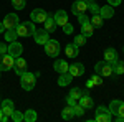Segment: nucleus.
<instances>
[{
	"mask_svg": "<svg viewBox=\"0 0 124 122\" xmlns=\"http://www.w3.org/2000/svg\"><path fill=\"white\" fill-rule=\"evenodd\" d=\"M73 109H75V115H78V117H81V115H85V112H86V109H85V107H83V106H81L79 102H78L76 106L73 107Z\"/></svg>",
	"mask_w": 124,
	"mask_h": 122,
	"instance_id": "f704fd0d",
	"label": "nucleus"
},
{
	"mask_svg": "<svg viewBox=\"0 0 124 122\" xmlns=\"http://www.w3.org/2000/svg\"><path fill=\"white\" fill-rule=\"evenodd\" d=\"M83 94H85V93H83L79 87H73V89L70 91V97H75L76 101H79V97H81Z\"/></svg>",
	"mask_w": 124,
	"mask_h": 122,
	"instance_id": "7c9ffc66",
	"label": "nucleus"
},
{
	"mask_svg": "<svg viewBox=\"0 0 124 122\" xmlns=\"http://www.w3.org/2000/svg\"><path fill=\"white\" fill-rule=\"evenodd\" d=\"M13 63H15V58L5 53V55H0V71H7V69H12L13 68Z\"/></svg>",
	"mask_w": 124,
	"mask_h": 122,
	"instance_id": "423d86ee",
	"label": "nucleus"
},
{
	"mask_svg": "<svg viewBox=\"0 0 124 122\" xmlns=\"http://www.w3.org/2000/svg\"><path fill=\"white\" fill-rule=\"evenodd\" d=\"M13 71L18 76H22L23 73H27V61L23 58H15V63H13Z\"/></svg>",
	"mask_w": 124,
	"mask_h": 122,
	"instance_id": "9b49d317",
	"label": "nucleus"
},
{
	"mask_svg": "<svg viewBox=\"0 0 124 122\" xmlns=\"http://www.w3.org/2000/svg\"><path fill=\"white\" fill-rule=\"evenodd\" d=\"M83 2H88V0H83Z\"/></svg>",
	"mask_w": 124,
	"mask_h": 122,
	"instance_id": "a18cd8bd",
	"label": "nucleus"
},
{
	"mask_svg": "<svg viewBox=\"0 0 124 122\" xmlns=\"http://www.w3.org/2000/svg\"><path fill=\"white\" fill-rule=\"evenodd\" d=\"M94 121L96 122H109L111 121V112H109V109H106L104 106H99V107L96 109Z\"/></svg>",
	"mask_w": 124,
	"mask_h": 122,
	"instance_id": "39448f33",
	"label": "nucleus"
},
{
	"mask_svg": "<svg viewBox=\"0 0 124 122\" xmlns=\"http://www.w3.org/2000/svg\"><path fill=\"white\" fill-rule=\"evenodd\" d=\"M17 38H18V33H17V30H15V28H10V30L5 31V40H7L8 43L17 41Z\"/></svg>",
	"mask_w": 124,
	"mask_h": 122,
	"instance_id": "cd10ccee",
	"label": "nucleus"
},
{
	"mask_svg": "<svg viewBox=\"0 0 124 122\" xmlns=\"http://www.w3.org/2000/svg\"><path fill=\"white\" fill-rule=\"evenodd\" d=\"M113 73H116V74H124V61H114L113 63Z\"/></svg>",
	"mask_w": 124,
	"mask_h": 122,
	"instance_id": "c85d7f7f",
	"label": "nucleus"
},
{
	"mask_svg": "<svg viewBox=\"0 0 124 122\" xmlns=\"http://www.w3.org/2000/svg\"><path fill=\"white\" fill-rule=\"evenodd\" d=\"M76 46H83V45H86V36L83 35V33H79V35H76L75 36V41H73Z\"/></svg>",
	"mask_w": 124,
	"mask_h": 122,
	"instance_id": "2f4dec72",
	"label": "nucleus"
},
{
	"mask_svg": "<svg viewBox=\"0 0 124 122\" xmlns=\"http://www.w3.org/2000/svg\"><path fill=\"white\" fill-rule=\"evenodd\" d=\"M99 15H101L103 18H113V17H114V7H111V5L101 7V8H99Z\"/></svg>",
	"mask_w": 124,
	"mask_h": 122,
	"instance_id": "f3484780",
	"label": "nucleus"
},
{
	"mask_svg": "<svg viewBox=\"0 0 124 122\" xmlns=\"http://www.w3.org/2000/svg\"><path fill=\"white\" fill-rule=\"evenodd\" d=\"M2 115H3V111L0 109V121H2Z\"/></svg>",
	"mask_w": 124,
	"mask_h": 122,
	"instance_id": "c03bdc74",
	"label": "nucleus"
},
{
	"mask_svg": "<svg viewBox=\"0 0 124 122\" xmlns=\"http://www.w3.org/2000/svg\"><path fill=\"white\" fill-rule=\"evenodd\" d=\"M68 73L73 76V78L83 76V74H85V66L81 65V63H73V65L68 68Z\"/></svg>",
	"mask_w": 124,
	"mask_h": 122,
	"instance_id": "ddd939ff",
	"label": "nucleus"
},
{
	"mask_svg": "<svg viewBox=\"0 0 124 122\" xmlns=\"http://www.w3.org/2000/svg\"><path fill=\"white\" fill-rule=\"evenodd\" d=\"M76 104H78V101L75 99V97H70V96H68V106H71V107H75Z\"/></svg>",
	"mask_w": 124,
	"mask_h": 122,
	"instance_id": "4c0bfd02",
	"label": "nucleus"
},
{
	"mask_svg": "<svg viewBox=\"0 0 124 122\" xmlns=\"http://www.w3.org/2000/svg\"><path fill=\"white\" fill-rule=\"evenodd\" d=\"M10 119H12L13 122H22L23 121V114L18 112V111H13V112L10 114Z\"/></svg>",
	"mask_w": 124,
	"mask_h": 122,
	"instance_id": "72a5a7b5",
	"label": "nucleus"
},
{
	"mask_svg": "<svg viewBox=\"0 0 124 122\" xmlns=\"http://www.w3.org/2000/svg\"><path fill=\"white\" fill-rule=\"evenodd\" d=\"M7 53L12 55L13 58H18L22 53H23V46H22V43L18 41H12L8 46H7Z\"/></svg>",
	"mask_w": 124,
	"mask_h": 122,
	"instance_id": "6e6552de",
	"label": "nucleus"
},
{
	"mask_svg": "<svg viewBox=\"0 0 124 122\" xmlns=\"http://www.w3.org/2000/svg\"><path fill=\"white\" fill-rule=\"evenodd\" d=\"M78 20H79V23H85V22H89V17H86L83 13V15H78Z\"/></svg>",
	"mask_w": 124,
	"mask_h": 122,
	"instance_id": "58836bf2",
	"label": "nucleus"
},
{
	"mask_svg": "<svg viewBox=\"0 0 124 122\" xmlns=\"http://www.w3.org/2000/svg\"><path fill=\"white\" fill-rule=\"evenodd\" d=\"M78 102L81 104L86 111H88V109H93V97H89L88 94H83V96L79 97V101H78Z\"/></svg>",
	"mask_w": 124,
	"mask_h": 122,
	"instance_id": "aec40b11",
	"label": "nucleus"
},
{
	"mask_svg": "<svg viewBox=\"0 0 124 122\" xmlns=\"http://www.w3.org/2000/svg\"><path fill=\"white\" fill-rule=\"evenodd\" d=\"M86 10H88V5H86V2H83V0H76L73 5H71V12L75 13V15H83Z\"/></svg>",
	"mask_w": 124,
	"mask_h": 122,
	"instance_id": "f8f14e48",
	"label": "nucleus"
},
{
	"mask_svg": "<svg viewBox=\"0 0 124 122\" xmlns=\"http://www.w3.org/2000/svg\"><path fill=\"white\" fill-rule=\"evenodd\" d=\"M37 119H38V115H37V112L33 109H28L27 112L23 114V121H27V122H35Z\"/></svg>",
	"mask_w": 124,
	"mask_h": 122,
	"instance_id": "c756f323",
	"label": "nucleus"
},
{
	"mask_svg": "<svg viewBox=\"0 0 124 122\" xmlns=\"http://www.w3.org/2000/svg\"><path fill=\"white\" fill-rule=\"evenodd\" d=\"M2 111H3V114L5 115H8L15 111V106H13V102L10 101V99H5V101H2Z\"/></svg>",
	"mask_w": 124,
	"mask_h": 122,
	"instance_id": "a211bd4d",
	"label": "nucleus"
},
{
	"mask_svg": "<svg viewBox=\"0 0 124 122\" xmlns=\"http://www.w3.org/2000/svg\"><path fill=\"white\" fill-rule=\"evenodd\" d=\"M5 30H7V28L3 27V23H0V33H5Z\"/></svg>",
	"mask_w": 124,
	"mask_h": 122,
	"instance_id": "37998d69",
	"label": "nucleus"
},
{
	"mask_svg": "<svg viewBox=\"0 0 124 122\" xmlns=\"http://www.w3.org/2000/svg\"><path fill=\"white\" fill-rule=\"evenodd\" d=\"M81 33H83L86 38L93 36V33H94V27L91 25V22H85V23H81Z\"/></svg>",
	"mask_w": 124,
	"mask_h": 122,
	"instance_id": "6ab92c4d",
	"label": "nucleus"
},
{
	"mask_svg": "<svg viewBox=\"0 0 124 122\" xmlns=\"http://www.w3.org/2000/svg\"><path fill=\"white\" fill-rule=\"evenodd\" d=\"M46 12L43 8H35L33 12H31V15H30V18H31V22L33 23H43L45 20H46Z\"/></svg>",
	"mask_w": 124,
	"mask_h": 122,
	"instance_id": "1a4fd4ad",
	"label": "nucleus"
},
{
	"mask_svg": "<svg viewBox=\"0 0 124 122\" xmlns=\"http://www.w3.org/2000/svg\"><path fill=\"white\" fill-rule=\"evenodd\" d=\"M94 71L96 74H99L101 78H109L113 74V65L108 63V61H99V63H96Z\"/></svg>",
	"mask_w": 124,
	"mask_h": 122,
	"instance_id": "f257e3e1",
	"label": "nucleus"
},
{
	"mask_svg": "<svg viewBox=\"0 0 124 122\" xmlns=\"http://www.w3.org/2000/svg\"><path fill=\"white\" fill-rule=\"evenodd\" d=\"M7 46H8V45L0 43V55H5V53H7Z\"/></svg>",
	"mask_w": 124,
	"mask_h": 122,
	"instance_id": "a19ab883",
	"label": "nucleus"
},
{
	"mask_svg": "<svg viewBox=\"0 0 124 122\" xmlns=\"http://www.w3.org/2000/svg\"><path fill=\"white\" fill-rule=\"evenodd\" d=\"M48 35H50V33L43 28V30H35V33H33L31 36H33V40H35L38 45H45L48 40H50V36H48Z\"/></svg>",
	"mask_w": 124,
	"mask_h": 122,
	"instance_id": "9d476101",
	"label": "nucleus"
},
{
	"mask_svg": "<svg viewBox=\"0 0 124 122\" xmlns=\"http://www.w3.org/2000/svg\"><path fill=\"white\" fill-rule=\"evenodd\" d=\"M3 27L7 30H10V28H17L18 27V23H20V20H18V17L15 15V13H8L5 18H3Z\"/></svg>",
	"mask_w": 124,
	"mask_h": 122,
	"instance_id": "0eeeda50",
	"label": "nucleus"
},
{
	"mask_svg": "<svg viewBox=\"0 0 124 122\" xmlns=\"http://www.w3.org/2000/svg\"><path fill=\"white\" fill-rule=\"evenodd\" d=\"M55 20H56V25L63 27L65 23H68V13L65 10H58L56 13H55Z\"/></svg>",
	"mask_w": 124,
	"mask_h": 122,
	"instance_id": "dca6fc26",
	"label": "nucleus"
},
{
	"mask_svg": "<svg viewBox=\"0 0 124 122\" xmlns=\"http://www.w3.org/2000/svg\"><path fill=\"white\" fill-rule=\"evenodd\" d=\"M121 2H123V0H108V3H109L111 7H117V5H121Z\"/></svg>",
	"mask_w": 124,
	"mask_h": 122,
	"instance_id": "ea45409f",
	"label": "nucleus"
},
{
	"mask_svg": "<svg viewBox=\"0 0 124 122\" xmlns=\"http://www.w3.org/2000/svg\"><path fill=\"white\" fill-rule=\"evenodd\" d=\"M121 106H123V101H117V99H116V101H111V104H109L108 109H109V112H111V114L117 115V114H119V109H121Z\"/></svg>",
	"mask_w": 124,
	"mask_h": 122,
	"instance_id": "a878e982",
	"label": "nucleus"
},
{
	"mask_svg": "<svg viewBox=\"0 0 124 122\" xmlns=\"http://www.w3.org/2000/svg\"><path fill=\"white\" fill-rule=\"evenodd\" d=\"M116 121L117 122H124V117L123 115H116Z\"/></svg>",
	"mask_w": 124,
	"mask_h": 122,
	"instance_id": "79ce46f5",
	"label": "nucleus"
},
{
	"mask_svg": "<svg viewBox=\"0 0 124 122\" xmlns=\"http://www.w3.org/2000/svg\"><path fill=\"white\" fill-rule=\"evenodd\" d=\"M61 117H63L65 121H70V119H73V117H75V109H73L71 106H66V107L61 111Z\"/></svg>",
	"mask_w": 124,
	"mask_h": 122,
	"instance_id": "bb28decb",
	"label": "nucleus"
},
{
	"mask_svg": "<svg viewBox=\"0 0 124 122\" xmlns=\"http://www.w3.org/2000/svg\"><path fill=\"white\" fill-rule=\"evenodd\" d=\"M43 25H45V30H46L48 33H51V31H55L56 30V20H55V15H46V20L43 22Z\"/></svg>",
	"mask_w": 124,
	"mask_h": 122,
	"instance_id": "4468645a",
	"label": "nucleus"
},
{
	"mask_svg": "<svg viewBox=\"0 0 124 122\" xmlns=\"http://www.w3.org/2000/svg\"><path fill=\"white\" fill-rule=\"evenodd\" d=\"M35 81H37V76L28 73V71L20 76V84H22V87H23L25 91H31V89L35 87Z\"/></svg>",
	"mask_w": 124,
	"mask_h": 122,
	"instance_id": "f03ea898",
	"label": "nucleus"
},
{
	"mask_svg": "<svg viewBox=\"0 0 124 122\" xmlns=\"http://www.w3.org/2000/svg\"><path fill=\"white\" fill-rule=\"evenodd\" d=\"M43 46H45V53H46L48 56L56 58L60 55V43H58L56 40H48Z\"/></svg>",
	"mask_w": 124,
	"mask_h": 122,
	"instance_id": "20e7f679",
	"label": "nucleus"
},
{
	"mask_svg": "<svg viewBox=\"0 0 124 122\" xmlns=\"http://www.w3.org/2000/svg\"><path fill=\"white\" fill-rule=\"evenodd\" d=\"M86 5H88V8L91 10V13H99V7H98V3L94 0H88Z\"/></svg>",
	"mask_w": 124,
	"mask_h": 122,
	"instance_id": "473e14b6",
	"label": "nucleus"
},
{
	"mask_svg": "<svg viewBox=\"0 0 124 122\" xmlns=\"http://www.w3.org/2000/svg\"><path fill=\"white\" fill-rule=\"evenodd\" d=\"M71 81H73V76L70 74V73H61L60 74V78H58V84L60 86H68V84H71Z\"/></svg>",
	"mask_w": 124,
	"mask_h": 122,
	"instance_id": "4be33fe9",
	"label": "nucleus"
},
{
	"mask_svg": "<svg viewBox=\"0 0 124 122\" xmlns=\"http://www.w3.org/2000/svg\"><path fill=\"white\" fill-rule=\"evenodd\" d=\"M65 53H66V58H76L78 56V46L75 43H70L65 48Z\"/></svg>",
	"mask_w": 124,
	"mask_h": 122,
	"instance_id": "5701e85b",
	"label": "nucleus"
},
{
	"mask_svg": "<svg viewBox=\"0 0 124 122\" xmlns=\"http://www.w3.org/2000/svg\"><path fill=\"white\" fill-rule=\"evenodd\" d=\"M103 84V78L99 74H94L91 76L89 79H88V83H86V87H93V86H101Z\"/></svg>",
	"mask_w": 124,
	"mask_h": 122,
	"instance_id": "b1692460",
	"label": "nucleus"
},
{
	"mask_svg": "<svg viewBox=\"0 0 124 122\" xmlns=\"http://www.w3.org/2000/svg\"><path fill=\"white\" fill-rule=\"evenodd\" d=\"M68 68H70V65H68L65 59H56V61H55V71H58L60 74H61V73H66Z\"/></svg>",
	"mask_w": 124,
	"mask_h": 122,
	"instance_id": "412c9836",
	"label": "nucleus"
},
{
	"mask_svg": "<svg viewBox=\"0 0 124 122\" xmlns=\"http://www.w3.org/2000/svg\"><path fill=\"white\" fill-rule=\"evenodd\" d=\"M15 30H17L18 36H30L35 33V25H33V22H25V23H18V27Z\"/></svg>",
	"mask_w": 124,
	"mask_h": 122,
	"instance_id": "7ed1b4c3",
	"label": "nucleus"
},
{
	"mask_svg": "<svg viewBox=\"0 0 124 122\" xmlns=\"http://www.w3.org/2000/svg\"><path fill=\"white\" fill-rule=\"evenodd\" d=\"M104 61H108V63H114V61H117V51H116L114 48H106L104 51Z\"/></svg>",
	"mask_w": 124,
	"mask_h": 122,
	"instance_id": "2eb2a0df",
	"label": "nucleus"
},
{
	"mask_svg": "<svg viewBox=\"0 0 124 122\" xmlns=\"http://www.w3.org/2000/svg\"><path fill=\"white\" fill-rule=\"evenodd\" d=\"M103 17L99 15V13H93V17L89 18V22H91V25L94 27V28H101L103 27Z\"/></svg>",
	"mask_w": 124,
	"mask_h": 122,
	"instance_id": "393cba45",
	"label": "nucleus"
},
{
	"mask_svg": "<svg viewBox=\"0 0 124 122\" xmlns=\"http://www.w3.org/2000/svg\"><path fill=\"white\" fill-rule=\"evenodd\" d=\"M12 5H13L17 10H22L23 7H25V0H12Z\"/></svg>",
	"mask_w": 124,
	"mask_h": 122,
	"instance_id": "c9c22d12",
	"label": "nucleus"
},
{
	"mask_svg": "<svg viewBox=\"0 0 124 122\" xmlns=\"http://www.w3.org/2000/svg\"><path fill=\"white\" fill-rule=\"evenodd\" d=\"M61 28H63V31H65L66 35H71V33H73V25H71V23H65Z\"/></svg>",
	"mask_w": 124,
	"mask_h": 122,
	"instance_id": "e433bc0d",
	"label": "nucleus"
}]
</instances>
